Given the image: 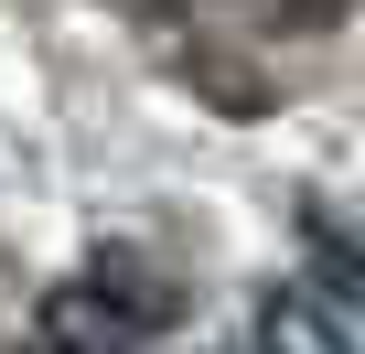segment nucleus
<instances>
[{
    "mask_svg": "<svg viewBox=\"0 0 365 354\" xmlns=\"http://www.w3.org/2000/svg\"><path fill=\"white\" fill-rule=\"evenodd\" d=\"M43 343H54V354H150V322H140L129 301H108L97 279H65V290L43 301Z\"/></svg>",
    "mask_w": 365,
    "mask_h": 354,
    "instance_id": "obj_1",
    "label": "nucleus"
},
{
    "mask_svg": "<svg viewBox=\"0 0 365 354\" xmlns=\"http://www.w3.org/2000/svg\"><path fill=\"white\" fill-rule=\"evenodd\" d=\"M258 354H365V343L344 333V301H322L301 279V290H269L258 301Z\"/></svg>",
    "mask_w": 365,
    "mask_h": 354,
    "instance_id": "obj_2",
    "label": "nucleus"
},
{
    "mask_svg": "<svg viewBox=\"0 0 365 354\" xmlns=\"http://www.w3.org/2000/svg\"><path fill=\"white\" fill-rule=\"evenodd\" d=\"M97 290H108V301H129L150 333H161V322H182V279H172V269H150L140 247H97Z\"/></svg>",
    "mask_w": 365,
    "mask_h": 354,
    "instance_id": "obj_3",
    "label": "nucleus"
},
{
    "mask_svg": "<svg viewBox=\"0 0 365 354\" xmlns=\"http://www.w3.org/2000/svg\"><path fill=\"white\" fill-rule=\"evenodd\" d=\"M301 236H312V290H322V301H344V311H365V247H354L344 226H322V215H312Z\"/></svg>",
    "mask_w": 365,
    "mask_h": 354,
    "instance_id": "obj_4",
    "label": "nucleus"
},
{
    "mask_svg": "<svg viewBox=\"0 0 365 354\" xmlns=\"http://www.w3.org/2000/svg\"><path fill=\"white\" fill-rule=\"evenodd\" d=\"M118 11H182V0H118Z\"/></svg>",
    "mask_w": 365,
    "mask_h": 354,
    "instance_id": "obj_5",
    "label": "nucleus"
}]
</instances>
